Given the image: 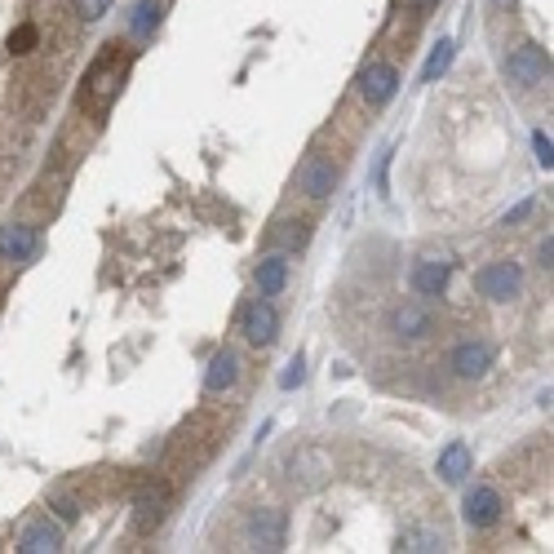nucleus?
Masks as SVG:
<instances>
[{
	"label": "nucleus",
	"instance_id": "30",
	"mask_svg": "<svg viewBox=\"0 0 554 554\" xmlns=\"http://www.w3.org/2000/svg\"><path fill=\"white\" fill-rule=\"evenodd\" d=\"M510 5H515V0H492V9H501V14H506Z\"/></svg>",
	"mask_w": 554,
	"mask_h": 554
},
{
	"label": "nucleus",
	"instance_id": "4",
	"mask_svg": "<svg viewBox=\"0 0 554 554\" xmlns=\"http://www.w3.org/2000/svg\"><path fill=\"white\" fill-rule=\"evenodd\" d=\"M395 94H399V71L391 63H368L359 71V98L368 107H386Z\"/></svg>",
	"mask_w": 554,
	"mask_h": 554
},
{
	"label": "nucleus",
	"instance_id": "21",
	"mask_svg": "<svg viewBox=\"0 0 554 554\" xmlns=\"http://www.w3.org/2000/svg\"><path fill=\"white\" fill-rule=\"evenodd\" d=\"M448 537L435 528H417V532H404V550H444Z\"/></svg>",
	"mask_w": 554,
	"mask_h": 554
},
{
	"label": "nucleus",
	"instance_id": "15",
	"mask_svg": "<svg viewBox=\"0 0 554 554\" xmlns=\"http://www.w3.org/2000/svg\"><path fill=\"white\" fill-rule=\"evenodd\" d=\"M470 466H475V457H470V448L461 444V439H453V444L439 453V479H444V484H461V479L470 475Z\"/></svg>",
	"mask_w": 554,
	"mask_h": 554
},
{
	"label": "nucleus",
	"instance_id": "5",
	"mask_svg": "<svg viewBox=\"0 0 554 554\" xmlns=\"http://www.w3.org/2000/svg\"><path fill=\"white\" fill-rule=\"evenodd\" d=\"M240 333L249 337L253 346H271L275 337H280V315H275V306L266 302V297H258V302L244 306V315H240Z\"/></svg>",
	"mask_w": 554,
	"mask_h": 554
},
{
	"label": "nucleus",
	"instance_id": "17",
	"mask_svg": "<svg viewBox=\"0 0 554 554\" xmlns=\"http://www.w3.org/2000/svg\"><path fill=\"white\" fill-rule=\"evenodd\" d=\"M120 80H125V67L116 63V58H102V63L94 67V76H89V89H94L98 102H111L120 89Z\"/></svg>",
	"mask_w": 554,
	"mask_h": 554
},
{
	"label": "nucleus",
	"instance_id": "9",
	"mask_svg": "<svg viewBox=\"0 0 554 554\" xmlns=\"http://www.w3.org/2000/svg\"><path fill=\"white\" fill-rule=\"evenodd\" d=\"M448 275H453V262L426 253V258L413 262V289L422 293V297H439V293L448 289Z\"/></svg>",
	"mask_w": 554,
	"mask_h": 554
},
{
	"label": "nucleus",
	"instance_id": "8",
	"mask_svg": "<svg viewBox=\"0 0 554 554\" xmlns=\"http://www.w3.org/2000/svg\"><path fill=\"white\" fill-rule=\"evenodd\" d=\"M448 364H453V373L461 382H479V377H488V368H492V346L488 342H461Z\"/></svg>",
	"mask_w": 554,
	"mask_h": 554
},
{
	"label": "nucleus",
	"instance_id": "23",
	"mask_svg": "<svg viewBox=\"0 0 554 554\" xmlns=\"http://www.w3.org/2000/svg\"><path fill=\"white\" fill-rule=\"evenodd\" d=\"M76 9H80V18H85V23H98V18H107L111 0H76Z\"/></svg>",
	"mask_w": 554,
	"mask_h": 554
},
{
	"label": "nucleus",
	"instance_id": "2",
	"mask_svg": "<svg viewBox=\"0 0 554 554\" xmlns=\"http://www.w3.org/2000/svg\"><path fill=\"white\" fill-rule=\"evenodd\" d=\"M475 289L484 293L488 302H510V297H519V289H523L519 262H488L484 271L475 275Z\"/></svg>",
	"mask_w": 554,
	"mask_h": 554
},
{
	"label": "nucleus",
	"instance_id": "24",
	"mask_svg": "<svg viewBox=\"0 0 554 554\" xmlns=\"http://www.w3.org/2000/svg\"><path fill=\"white\" fill-rule=\"evenodd\" d=\"M32 45H36V27H18V32L9 36V49H14V54H32Z\"/></svg>",
	"mask_w": 554,
	"mask_h": 554
},
{
	"label": "nucleus",
	"instance_id": "7",
	"mask_svg": "<svg viewBox=\"0 0 554 554\" xmlns=\"http://www.w3.org/2000/svg\"><path fill=\"white\" fill-rule=\"evenodd\" d=\"M297 187H302V196H311V200H328L337 187V164L324 160V156H306L302 169H297Z\"/></svg>",
	"mask_w": 554,
	"mask_h": 554
},
{
	"label": "nucleus",
	"instance_id": "20",
	"mask_svg": "<svg viewBox=\"0 0 554 554\" xmlns=\"http://www.w3.org/2000/svg\"><path fill=\"white\" fill-rule=\"evenodd\" d=\"M306 240H311V222L306 218H289V222H280V231H275V244H280L284 253L306 249Z\"/></svg>",
	"mask_w": 554,
	"mask_h": 554
},
{
	"label": "nucleus",
	"instance_id": "27",
	"mask_svg": "<svg viewBox=\"0 0 554 554\" xmlns=\"http://www.w3.org/2000/svg\"><path fill=\"white\" fill-rule=\"evenodd\" d=\"M54 510L63 515V523H71V519L80 515V510H76V501H71V497H54Z\"/></svg>",
	"mask_w": 554,
	"mask_h": 554
},
{
	"label": "nucleus",
	"instance_id": "28",
	"mask_svg": "<svg viewBox=\"0 0 554 554\" xmlns=\"http://www.w3.org/2000/svg\"><path fill=\"white\" fill-rule=\"evenodd\" d=\"M550 258H554V244H550V235H546V240L537 244V266H541V271H550Z\"/></svg>",
	"mask_w": 554,
	"mask_h": 554
},
{
	"label": "nucleus",
	"instance_id": "14",
	"mask_svg": "<svg viewBox=\"0 0 554 554\" xmlns=\"http://www.w3.org/2000/svg\"><path fill=\"white\" fill-rule=\"evenodd\" d=\"M240 382V359H235V351H218L209 359V373H204V386H209L213 395L231 391V386Z\"/></svg>",
	"mask_w": 554,
	"mask_h": 554
},
{
	"label": "nucleus",
	"instance_id": "29",
	"mask_svg": "<svg viewBox=\"0 0 554 554\" xmlns=\"http://www.w3.org/2000/svg\"><path fill=\"white\" fill-rule=\"evenodd\" d=\"M528 213H532V200H523L519 209H510V213H506V227H510V222H523V218H528Z\"/></svg>",
	"mask_w": 554,
	"mask_h": 554
},
{
	"label": "nucleus",
	"instance_id": "25",
	"mask_svg": "<svg viewBox=\"0 0 554 554\" xmlns=\"http://www.w3.org/2000/svg\"><path fill=\"white\" fill-rule=\"evenodd\" d=\"M302 382H306V359L297 355L293 364H289V373L280 377V386H284V391H293V386H302Z\"/></svg>",
	"mask_w": 554,
	"mask_h": 554
},
{
	"label": "nucleus",
	"instance_id": "10",
	"mask_svg": "<svg viewBox=\"0 0 554 554\" xmlns=\"http://www.w3.org/2000/svg\"><path fill=\"white\" fill-rule=\"evenodd\" d=\"M36 249H40L36 227H23V222L0 227V262H27V258H36Z\"/></svg>",
	"mask_w": 554,
	"mask_h": 554
},
{
	"label": "nucleus",
	"instance_id": "18",
	"mask_svg": "<svg viewBox=\"0 0 554 554\" xmlns=\"http://www.w3.org/2000/svg\"><path fill=\"white\" fill-rule=\"evenodd\" d=\"M160 0H138V5H133V14H129V32L138 36V40H151L156 36V27H160Z\"/></svg>",
	"mask_w": 554,
	"mask_h": 554
},
{
	"label": "nucleus",
	"instance_id": "6",
	"mask_svg": "<svg viewBox=\"0 0 554 554\" xmlns=\"http://www.w3.org/2000/svg\"><path fill=\"white\" fill-rule=\"evenodd\" d=\"M391 333L399 342H422V337L435 333V315L422 302H399L391 311Z\"/></svg>",
	"mask_w": 554,
	"mask_h": 554
},
{
	"label": "nucleus",
	"instance_id": "26",
	"mask_svg": "<svg viewBox=\"0 0 554 554\" xmlns=\"http://www.w3.org/2000/svg\"><path fill=\"white\" fill-rule=\"evenodd\" d=\"M391 156H395V151L386 147L382 156H377V169H373V182H377V191H382V196H386V173H391Z\"/></svg>",
	"mask_w": 554,
	"mask_h": 554
},
{
	"label": "nucleus",
	"instance_id": "22",
	"mask_svg": "<svg viewBox=\"0 0 554 554\" xmlns=\"http://www.w3.org/2000/svg\"><path fill=\"white\" fill-rule=\"evenodd\" d=\"M532 151H537V164H541V169H550V164H554V142H550V133H532Z\"/></svg>",
	"mask_w": 554,
	"mask_h": 554
},
{
	"label": "nucleus",
	"instance_id": "3",
	"mask_svg": "<svg viewBox=\"0 0 554 554\" xmlns=\"http://www.w3.org/2000/svg\"><path fill=\"white\" fill-rule=\"evenodd\" d=\"M506 76L515 80V85H523V89L541 85V80L550 76V54L541 45H519L515 54L506 58Z\"/></svg>",
	"mask_w": 554,
	"mask_h": 554
},
{
	"label": "nucleus",
	"instance_id": "31",
	"mask_svg": "<svg viewBox=\"0 0 554 554\" xmlns=\"http://www.w3.org/2000/svg\"><path fill=\"white\" fill-rule=\"evenodd\" d=\"M408 5H413V9H430V5H435V0H408Z\"/></svg>",
	"mask_w": 554,
	"mask_h": 554
},
{
	"label": "nucleus",
	"instance_id": "19",
	"mask_svg": "<svg viewBox=\"0 0 554 554\" xmlns=\"http://www.w3.org/2000/svg\"><path fill=\"white\" fill-rule=\"evenodd\" d=\"M453 54H457V45H453V40H439V45L430 49L426 67H422V85H435V80L444 76L448 67H453Z\"/></svg>",
	"mask_w": 554,
	"mask_h": 554
},
{
	"label": "nucleus",
	"instance_id": "11",
	"mask_svg": "<svg viewBox=\"0 0 554 554\" xmlns=\"http://www.w3.org/2000/svg\"><path fill=\"white\" fill-rule=\"evenodd\" d=\"M501 492L497 488H488V484H479V488H470L466 492V523L470 528H492V523L501 519Z\"/></svg>",
	"mask_w": 554,
	"mask_h": 554
},
{
	"label": "nucleus",
	"instance_id": "13",
	"mask_svg": "<svg viewBox=\"0 0 554 554\" xmlns=\"http://www.w3.org/2000/svg\"><path fill=\"white\" fill-rule=\"evenodd\" d=\"M164 510H169V492H164V488L138 492V501H133V528H138V532H156L160 523H164Z\"/></svg>",
	"mask_w": 554,
	"mask_h": 554
},
{
	"label": "nucleus",
	"instance_id": "16",
	"mask_svg": "<svg viewBox=\"0 0 554 554\" xmlns=\"http://www.w3.org/2000/svg\"><path fill=\"white\" fill-rule=\"evenodd\" d=\"M284 284H289V258H284V253H271V258H262L258 262V289H262V297L284 293Z\"/></svg>",
	"mask_w": 554,
	"mask_h": 554
},
{
	"label": "nucleus",
	"instance_id": "12",
	"mask_svg": "<svg viewBox=\"0 0 554 554\" xmlns=\"http://www.w3.org/2000/svg\"><path fill=\"white\" fill-rule=\"evenodd\" d=\"M18 550L23 554H58L63 550V528L49 519H36L23 528V537H18Z\"/></svg>",
	"mask_w": 554,
	"mask_h": 554
},
{
	"label": "nucleus",
	"instance_id": "1",
	"mask_svg": "<svg viewBox=\"0 0 554 554\" xmlns=\"http://www.w3.org/2000/svg\"><path fill=\"white\" fill-rule=\"evenodd\" d=\"M289 541V519L284 510H253L244 523V546L249 550H284Z\"/></svg>",
	"mask_w": 554,
	"mask_h": 554
}]
</instances>
